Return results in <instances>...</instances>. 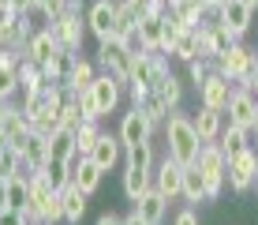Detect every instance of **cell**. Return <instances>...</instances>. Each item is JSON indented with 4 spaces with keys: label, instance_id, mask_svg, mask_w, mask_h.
I'll return each instance as SVG.
<instances>
[{
    "label": "cell",
    "instance_id": "cell-32",
    "mask_svg": "<svg viewBox=\"0 0 258 225\" xmlns=\"http://www.w3.org/2000/svg\"><path fill=\"white\" fill-rule=\"evenodd\" d=\"M150 94H157V98L168 105V109H180V102H183V86H180V79H176L172 71H168V75H165L154 90H150Z\"/></svg>",
    "mask_w": 258,
    "mask_h": 225
},
{
    "label": "cell",
    "instance_id": "cell-19",
    "mask_svg": "<svg viewBox=\"0 0 258 225\" xmlns=\"http://www.w3.org/2000/svg\"><path fill=\"white\" fill-rule=\"evenodd\" d=\"M60 53V41L52 38V30L49 26H41V30H34L30 34V41H26V57L34 60V64H49L52 57Z\"/></svg>",
    "mask_w": 258,
    "mask_h": 225
},
{
    "label": "cell",
    "instance_id": "cell-27",
    "mask_svg": "<svg viewBox=\"0 0 258 225\" xmlns=\"http://www.w3.org/2000/svg\"><path fill=\"white\" fill-rule=\"evenodd\" d=\"M146 188H154V173L135 169V165H123V195H127L131 203H139V195L146 192Z\"/></svg>",
    "mask_w": 258,
    "mask_h": 225
},
{
    "label": "cell",
    "instance_id": "cell-15",
    "mask_svg": "<svg viewBox=\"0 0 258 225\" xmlns=\"http://www.w3.org/2000/svg\"><path fill=\"white\" fill-rule=\"evenodd\" d=\"M154 188L165 199H176V195L183 192V165L172 161V158H165L161 165H157V173H154Z\"/></svg>",
    "mask_w": 258,
    "mask_h": 225
},
{
    "label": "cell",
    "instance_id": "cell-54",
    "mask_svg": "<svg viewBox=\"0 0 258 225\" xmlns=\"http://www.w3.org/2000/svg\"><path fill=\"white\" fill-rule=\"evenodd\" d=\"M254 150H258V147H254Z\"/></svg>",
    "mask_w": 258,
    "mask_h": 225
},
{
    "label": "cell",
    "instance_id": "cell-18",
    "mask_svg": "<svg viewBox=\"0 0 258 225\" xmlns=\"http://www.w3.org/2000/svg\"><path fill=\"white\" fill-rule=\"evenodd\" d=\"M101 169L94 165L86 154H79L75 161H71V184H79V192H86V195H94L97 188H101Z\"/></svg>",
    "mask_w": 258,
    "mask_h": 225
},
{
    "label": "cell",
    "instance_id": "cell-34",
    "mask_svg": "<svg viewBox=\"0 0 258 225\" xmlns=\"http://www.w3.org/2000/svg\"><path fill=\"white\" fill-rule=\"evenodd\" d=\"M123 158H127V165L154 173V143H139V147H127V150H123Z\"/></svg>",
    "mask_w": 258,
    "mask_h": 225
},
{
    "label": "cell",
    "instance_id": "cell-14",
    "mask_svg": "<svg viewBox=\"0 0 258 225\" xmlns=\"http://www.w3.org/2000/svg\"><path fill=\"white\" fill-rule=\"evenodd\" d=\"M251 19H254V12L251 8L243 4V0H225V4H221V26H225V30H232L236 38H243L247 30H251Z\"/></svg>",
    "mask_w": 258,
    "mask_h": 225
},
{
    "label": "cell",
    "instance_id": "cell-7",
    "mask_svg": "<svg viewBox=\"0 0 258 225\" xmlns=\"http://www.w3.org/2000/svg\"><path fill=\"white\" fill-rule=\"evenodd\" d=\"M86 30L94 34L97 41H109L116 34V4L112 0H94L86 8Z\"/></svg>",
    "mask_w": 258,
    "mask_h": 225
},
{
    "label": "cell",
    "instance_id": "cell-49",
    "mask_svg": "<svg viewBox=\"0 0 258 225\" xmlns=\"http://www.w3.org/2000/svg\"><path fill=\"white\" fill-rule=\"evenodd\" d=\"M243 4H247V8H251V12H254V8H258V0H243Z\"/></svg>",
    "mask_w": 258,
    "mask_h": 225
},
{
    "label": "cell",
    "instance_id": "cell-25",
    "mask_svg": "<svg viewBox=\"0 0 258 225\" xmlns=\"http://www.w3.org/2000/svg\"><path fill=\"white\" fill-rule=\"evenodd\" d=\"M30 120L19 113V105H12V113H8V120H4V128H0V135H4V143H12V147H23V139L30 135Z\"/></svg>",
    "mask_w": 258,
    "mask_h": 225
},
{
    "label": "cell",
    "instance_id": "cell-28",
    "mask_svg": "<svg viewBox=\"0 0 258 225\" xmlns=\"http://www.w3.org/2000/svg\"><path fill=\"white\" fill-rule=\"evenodd\" d=\"M45 86V75H41V64H34L30 57L19 60V98H30Z\"/></svg>",
    "mask_w": 258,
    "mask_h": 225
},
{
    "label": "cell",
    "instance_id": "cell-45",
    "mask_svg": "<svg viewBox=\"0 0 258 225\" xmlns=\"http://www.w3.org/2000/svg\"><path fill=\"white\" fill-rule=\"evenodd\" d=\"M247 90H251V94H258V64H254V71H251V79H247V83H243Z\"/></svg>",
    "mask_w": 258,
    "mask_h": 225
},
{
    "label": "cell",
    "instance_id": "cell-41",
    "mask_svg": "<svg viewBox=\"0 0 258 225\" xmlns=\"http://www.w3.org/2000/svg\"><path fill=\"white\" fill-rule=\"evenodd\" d=\"M75 102H79V113H83V120H101V113H97V105H94L90 90H86V94H79Z\"/></svg>",
    "mask_w": 258,
    "mask_h": 225
},
{
    "label": "cell",
    "instance_id": "cell-40",
    "mask_svg": "<svg viewBox=\"0 0 258 225\" xmlns=\"http://www.w3.org/2000/svg\"><path fill=\"white\" fill-rule=\"evenodd\" d=\"M187 71H191V83H195V86H202V83H206V75H210V71H217V60L195 57L191 64H187Z\"/></svg>",
    "mask_w": 258,
    "mask_h": 225
},
{
    "label": "cell",
    "instance_id": "cell-42",
    "mask_svg": "<svg viewBox=\"0 0 258 225\" xmlns=\"http://www.w3.org/2000/svg\"><path fill=\"white\" fill-rule=\"evenodd\" d=\"M172 225H199V210H195V206H187V210H180L176 214V221Z\"/></svg>",
    "mask_w": 258,
    "mask_h": 225
},
{
    "label": "cell",
    "instance_id": "cell-36",
    "mask_svg": "<svg viewBox=\"0 0 258 225\" xmlns=\"http://www.w3.org/2000/svg\"><path fill=\"white\" fill-rule=\"evenodd\" d=\"M135 109H142V113H146L154 128H157V124H161V120H168V113H172V109H168V105H165V102H161V98H157V94H146V98H142V102L135 105Z\"/></svg>",
    "mask_w": 258,
    "mask_h": 225
},
{
    "label": "cell",
    "instance_id": "cell-1",
    "mask_svg": "<svg viewBox=\"0 0 258 225\" xmlns=\"http://www.w3.org/2000/svg\"><path fill=\"white\" fill-rule=\"evenodd\" d=\"M165 139H168V158H172V161H180V165H195V161H199L202 139L195 135V124H191L187 113H180V109L168 113V120H165Z\"/></svg>",
    "mask_w": 258,
    "mask_h": 225
},
{
    "label": "cell",
    "instance_id": "cell-22",
    "mask_svg": "<svg viewBox=\"0 0 258 225\" xmlns=\"http://www.w3.org/2000/svg\"><path fill=\"white\" fill-rule=\"evenodd\" d=\"M94 79H97V68H94V60H86V57H79L75 60V68H71V79H68V90H71V98H79V94H86V90L94 86Z\"/></svg>",
    "mask_w": 258,
    "mask_h": 225
},
{
    "label": "cell",
    "instance_id": "cell-31",
    "mask_svg": "<svg viewBox=\"0 0 258 225\" xmlns=\"http://www.w3.org/2000/svg\"><path fill=\"white\" fill-rule=\"evenodd\" d=\"M172 57L183 60V64H191L195 57H202V41H199V30H183L180 38L172 45Z\"/></svg>",
    "mask_w": 258,
    "mask_h": 225
},
{
    "label": "cell",
    "instance_id": "cell-43",
    "mask_svg": "<svg viewBox=\"0 0 258 225\" xmlns=\"http://www.w3.org/2000/svg\"><path fill=\"white\" fill-rule=\"evenodd\" d=\"M12 214V203H8V180H0V218Z\"/></svg>",
    "mask_w": 258,
    "mask_h": 225
},
{
    "label": "cell",
    "instance_id": "cell-4",
    "mask_svg": "<svg viewBox=\"0 0 258 225\" xmlns=\"http://www.w3.org/2000/svg\"><path fill=\"white\" fill-rule=\"evenodd\" d=\"M254 173H258V150H254V147L232 154V158H228V165H225V184H228V192L247 195V192L254 188Z\"/></svg>",
    "mask_w": 258,
    "mask_h": 225
},
{
    "label": "cell",
    "instance_id": "cell-29",
    "mask_svg": "<svg viewBox=\"0 0 258 225\" xmlns=\"http://www.w3.org/2000/svg\"><path fill=\"white\" fill-rule=\"evenodd\" d=\"M180 199H187L191 206L206 203V180H202L199 165H183V192H180Z\"/></svg>",
    "mask_w": 258,
    "mask_h": 225
},
{
    "label": "cell",
    "instance_id": "cell-38",
    "mask_svg": "<svg viewBox=\"0 0 258 225\" xmlns=\"http://www.w3.org/2000/svg\"><path fill=\"white\" fill-rule=\"evenodd\" d=\"M97 135H101L97 120H83V124H79V131H75V147H79V154H90V147L97 143Z\"/></svg>",
    "mask_w": 258,
    "mask_h": 225
},
{
    "label": "cell",
    "instance_id": "cell-24",
    "mask_svg": "<svg viewBox=\"0 0 258 225\" xmlns=\"http://www.w3.org/2000/svg\"><path fill=\"white\" fill-rule=\"evenodd\" d=\"M8 203H12L15 214H26V210H30V176H26V173L8 176Z\"/></svg>",
    "mask_w": 258,
    "mask_h": 225
},
{
    "label": "cell",
    "instance_id": "cell-21",
    "mask_svg": "<svg viewBox=\"0 0 258 225\" xmlns=\"http://www.w3.org/2000/svg\"><path fill=\"white\" fill-rule=\"evenodd\" d=\"M75 60H79V53L60 49L56 57L49 60V64H41V75H45V83H68V79H71V68H75Z\"/></svg>",
    "mask_w": 258,
    "mask_h": 225
},
{
    "label": "cell",
    "instance_id": "cell-51",
    "mask_svg": "<svg viewBox=\"0 0 258 225\" xmlns=\"http://www.w3.org/2000/svg\"><path fill=\"white\" fill-rule=\"evenodd\" d=\"M251 131H254V135H258V116H254V128H251Z\"/></svg>",
    "mask_w": 258,
    "mask_h": 225
},
{
    "label": "cell",
    "instance_id": "cell-23",
    "mask_svg": "<svg viewBox=\"0 0 258 225\" xmlns=\"http://www.w3.org/2000/svg\"><path fill=\"white\" fill-rule=\"evenodd\" d=\"M60 199H64V225H79L83 214H86V199H90V195L79 192V184H68L64 192H60Z\"/></svg>",
    "mask_w": 258,
    "mask_h": 225
},
{
    "label": "cell",
    "instance_id": "cell-12",
    "mask_svg": "<svg viewBox=\"0 0 258 225\" xmlns=\"http://www.w3.org/2000/svg\"><path fill=\"white\" fill-rule=\"evenodd\" d=\"M90 98H94L97 113L109 116L120 105V98H123V83H116V79L105 75V71H97V79H94V86H90Z\"/></svg>",
    "mask_w": 258,
    "mask_h": 225
},
{
    "label": "cell",
    "instance_id": "cell-17",
    "mask_svg": "<svg viewBox=\"0 0 258 225\" xmlns=\"http://www.w3.org/2000/svg\"><path fill=\"white\" fill-rule=\"evenodd\" d=\"M191 124H195V135H199L202 143H217L221 131H225V113H217V109H210V105H202V109L191 116Z\"/></svg>",
    "mask_w": 258,
    "mask_h": 225
},
{
    "label": "cell",
    "instance_id": "cell-13",
    "mask_svg": "<svg viewBox=\"0 0 258 225\" xmlns=\"http://www.w3.org/2000/svg\"><path fill=\"white\" fill-rule=\"evenodd\" d=\"M86 158H90L94 165L101 169V173H112V169H116V161L123 158V143H120V135H105V131H101Z\"/></svg>",
    "mask_w": 258,
    "mask_h": 225
},
{
    "label": "cell",
    "instance_id": "cell-48",
    "mask_svg": "<svg viewBox=\"0 0 258 225\" xmlns=\"http://www.w3.org/2000/svg\"><path fill=\"white\" fill-rule=\"evenodd\" d=\"M8 113H12V102H0V128H4V120H8Z\"/></svg>",
    "mask_w": 258,
    "mask_h": 225
},
{
    "label": "cell",
    "instance_id": "cell-30",
    "mask_svg": "<svg viewBox=\"0 0 258 225\" xmlns=\"http://www.w3.org/2000/svg\"><path fill=\"white\" fill-rule=\"evenodd\" d=\"M247 135H251V131H243V128H232V124H225V131H221V139H217L221 154H225V158H232V154H239V150H247V147H251V143H247Z\"/></svg>",
    "mask_w": 258,
    "mask_h": 225
},
{
    "label": "cell",
    "instance_id": "cell-11",
    "mask_svg": "<svg viewBox=\"0 0 258 225\" xmlns=\"http://www.w3.org/2000/svg\"><path fill=\"white\" fill-rule=\"evenodd\" d=\"M199 94H202V105H210V109L225 113V109H228V102H232V94H236V86L228 83L221 71H210L206 83L199 86Z\"/></svg>",
    "mask_w": 258,
    "mask_h": 225
},
{
    "label": "cell",
    "instance_id": "cell-46",
    "mask_svg": "<svg viewBox=\"0 0 258 225\" xmlns=\"http://www.w3.org/2000/svg\"><path fill=\"white\" fill-rule=\"evenodd\" d=\"M30 4H34V0H12V8H15L19 15H26V12H30Z\"/></svg>",
    "mask_w": 258,
    "mask_h": 225
},
{
    "label": "cell",
    "instance_id": "cell-37",
    "mask_svg": "<svg viewBox=\"0 0 258 225\" xmlns=\"http://www.w3.org/2000/svg\"><path fill=\"white\" fill-rule=\"evenodd\" d=\"M41 173H45V180L56 188V192H64V188L71 184V161H49Z\"/></svg>",
    "mask_w": 258,
    "mask_h": 225
},
{
    "label": "cell",
    "instance_id": "cell-50",
    "mask_svg": "<svg viewBox=\"0 0 258 225\" xmlns=\"http://www.w3.org/2000/svg\"><path fill=\"white\" fill-rule=\"evenodd\" d=\"M206 4H217V8H221V4H225V0H206Z\"/></svg>",
    "mask_w": 258,
    "mask_h": 225
},
{
    "label": "cell",
    "instance_id": "cell-20",
    "mask_svg": "<svg viewBox=\"0 0 258 225\" xmlns=\"http://www.w3.org/2000/svg\"><path fill=\"white\" fill-rule=\"evenodd\" d=\"M135 210H139V218L146 221V225H161L165 221V210H168V199L157 192V188H146V192L139 195Z\"/></svg>",
    "mask_w": 258,
    "mask_h": 225
},
{
    "label": "cell",
    "instance_id": "cell-39",
    "mask_svg": "<svg viewBox=\"0 0 258 225\" xmlns=\"http://www.w3.org/2000/svg\"><path fill=\"white\" fill-rule=\"evenodd\" d=\"M79 124H83L79 102H75V98H68V102H64V109H60V128H64V131H79Z\"/></svg>",
    "mask_w": 258,
    "mask_h": 225
},
{
    "label": "cell",
    "instance_id": "cell-26",
    "mask_svg": "<svg viewBox=\"0 0 258 225\" xmlns=\"http://www.w3.org/2000/svg\"><path fill=\"white\" fill-rule=\"evenodd\" d=\"M79 147H75V131L60 128L56 135H49V161H75Z\"/></svg>",
    "mask_w": 258,
    "mask_h": 225
},
{
    "label": "cell",
    "instance_id": "cell-3",
    "mask_svg": "<svg viewBox=\"0 0 258 225\" xmlns=\"http://www.w3.org/2000/svg\"><path fill=\"white\" fill-rule=\"evenodd\" d=\"M97 64L105 68V75H112L116 83L131 86V64H135V53H131L123 41H116V38L97 41Z\"/></svg>",
    "mask_w": 258,
    "mask_h": 225
},
{
    "label": "cell",
    "instance_id": "cell-5",
    "mask_svg": "<svg viewBox=\"0 0 258 225\" xmlns=\"http://www.w3.org/2000/svg\"><path fill=\"white\" fill-rule=\"evenodd\" d=\"M254 64H258V57H254L251 49H247V45H239V41H236L232 49H228L225 57L217 60V71H221V75H225L232 86H243L247 79H251Z\"/></svg>",
    "mask_w": 258,
    "mask_h": 225
},
{
    "label": "cell",
    "instance_id": "cell-6",
    "mask_svg": "<svg viewBox=\"0 0 258 225\" xmlns=\"http://www.w3.org/2000/svg\"><path fill=\"white\" fill-rule=\"evenodd\" d=\"M228 124L232 128H243V131H251L254 128V116H258V94H251L247 86H236V94H232V102H228Z\"/></svg>",
    "mask_w": 258,
    "mask_h": 225
},
{
    "label": "cell",
    "instance_id": "cell-52",
    "mask_svg": "<svg viewBox=\"0 0 258 225\" xmlns=\"http://www.w3.org/2000/svg\"><path fill=\"white\" fill-rule=\"evenodd\" d=\"M254 192H258V173H254Z\"/></svg>",
    "mask_w": 258,
    "mask_h": 225
},
{
    "label": "cell",
    "instance_id": "cell-53",
    "mask_svg": "<svg viewBox=\"0 0 258 225\" xmlns=\"http://www.w3.org/2000/svg\"><path fill=\"white\" fill-rule=\"evenodd\" d=\"M0 147H4V135H0Z\"/></svg>",
    "mask_w": 258,
    "mask_h": 225
},
{
    "label": "cell",
    "instance_id": "cell-2",
    "mask_svg": "<svg viewBox=\"0 0 258 225\" xmlns=\"http://www.w3.org/2000/svg\"><path fill=\"white\" fill-rule=\"evenodd\" d=\"M49 30H52V38L60 41V49L79 53L83 49V38H86V4L83 0H71L68 12L49 23Z\"/></svg>",
    "mask_w": 258,
    "mask_h": 225
},
{
    "label": "cell",
    "instance_id": "cell-35",
    "mask_svg": "<svg viewBox=\"0 0 258 225\" xmlns=\"http://www.w3.org/2000/svg\"><path fill=\"white\" fill-rule=\"evenodd\" d=\"M23 173V158H19V147H12V143H4L0 147V180Z\"/></svg>",
    "mask_w": 258,
    "mask_h": 225
},
{
    "label": "cell",
    "instance_id": "cell-44",
    "mask_svg": "<svg viewBox=\"0 0 258 225\" xmlns=\"http://www.w3.org/2000/svg\"><path fill=\"white\" fill-rule=\"evenodd\" d=\"M94 225H123V218H116V214L109 210V214H101V218H97Z\"/></svg>",
    "mask_w": 258,
    "mask_h": 225
},
{
    "label": "cell",
    "instance_id": "cell-9",
    "mask_svg": "<svg viewBox=\"0 0 258 225\" xmlns=\"http://www.w3.org/2000/svg\"><path fill=\"white\" fill-rule=\"evenodd\" d=\"M150 139H154V124H150V116L131 105V113H123V120H120V143H123V150L139 147V143H150Z\"/></svg>",
    "mask_w": 258,
    "mask_h": 225
},
{
    "label": "cell",
    "instance_id": "cell-33",
    "mask_svg": "<svg viewBox=\"0 0 258 225\" xmlns=\"http://www.w3.org/2000/svg\"><path fill=\"white\" fill-rule=\"evenodd\" d=\"M68 4H71V0H34L26 15H30V19H34V15H41V19H45V26H49L52 19H56V15H64V12H68Z\"/></svg>",
    "mask_w": 258,
    "mask_h": 225
},
{
    "label": "cell",
    "instance_id": "cell-10",
    "mask_svg": "<svg viewBox=\"0 0 258 225\" xmlns=\"http://www.w3.org/2000/svg\"><path fill=\"white\" fill-rule=\"evenodd\" d=\"M19 158H23V173L26 176L41 173V169L49 165V139H45V135H38V131H30L23 139V147H19Z\"/></svg>",
    "mask_w": 258,
    "mask_h": 225
},
{
    "label": "cell",
    "instance_id": "cell-16",
    "mask_svg": "<svg viewBox=\"0 0 258 225\" xmlns=\"http://www.w3.org/2000/svg\"><path fill=\"white\" fill-rule=\"evenodd\" d=\"M135 34L142 41V53H165V15H146V19H139Z\"/></svg>",
    "mask_w": 258,
    "mask_h": 225
},
{
    "label": "cell",
    "instance_id": "cell-8",
    "mask_svg": "<svg viewBox=\"0 0 258 225\" xmlns=\"http://www.w3.org/2000/svg\"><path fill=\"white\" fill-rule=\"evenodd\" d=\"M195 30H199L202 57H206V60H221V57H225V53L239 41L236 34H232V30H225L221 23H213V26H195Z\"/></svg>",
    "mask_w": 258,
    "mask_h": 225
},
{
    "label": "cell",
    "instance_id": "cell-47",
    "mask_svg": "<svg viewBox=\"0 0 258 225\" xmlns=\"http://www.w3.org/2000/svg\"><path fill=\"white\" fill-rule=\"evenodd\" d=\"M123 225H146V221H142V218H139V210H131V214H127V218H123Z\"/></svg>",
    "mask_w": 258,
    "mask_h": 225
}]
</instances>
